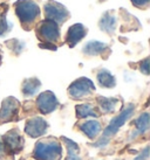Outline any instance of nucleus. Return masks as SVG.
Wrapping results in <instances>:
<instances>
[{"instance_id":"obj_1","label":"nucleus","mask_w":150,"mask_h":160,"mask_svg":"<svg viewBox=\"0 0 150 160\" xmlns=\"http://www.w3.org/2000/svg\"><path fill=\"white\" fill-rule=\"evenodd\" d=\"M14 12L24 31H32L40 20L41 11L34 0H17L13 5Z\"/></svg>"},{"instance_id":"obj_2","label":"nucleus","mask_w":150,"mask_h":160,"mask_svg":"<svg viewBox=\"0 0 150 160\" xmlns=\"http://www.w3.org/2000/svg\"><path fill=\"white\" fill-rule=\"evenodd\" d=\"M33 29L35 31L36 39L41 42L40 45H47L42 46L41 48H49L55 50L56 45L61 42L60 26L52 20H47V19L39 20Z\"/></svg>"},{"instance_id":"obj_3","label":"nucleus","mask_w":150,"mask_h":160,"mask_svg":"<svg viewBox=\"0 0 150 160\" xmlns=\"http://www.w3.org/2000/svg\"><path fill=\"white\" fill-rule=\"evenodd\" d=\"M134 111H135V104H131V103L128 104L122 111L120 112L119 115L116 116V117H114V118L110 120V123L108 124V126L103 130V132H102L100 139H99L96 142H94L93 146L94 147L106 146L107 144L110 142L111 138L119 132L120 128L123 126V125L126 124V122L131 117Z\"/></svg>"},{"instance_id":"obj_4","label":"nucleus","mask_w":150,"mask_h":160,"mask_svg":"<svg viewBox=\"0 0 150 160\" xmlns=\"http://www.w3.org/2000/svg\"><path fill=\"white\" fill-rule=\"evenodd\" d=\"M33 157L36 160H60L62 157V146L56 138H44L35 144Z\"/></svg>"},{"instance_id":"obj_5","label":"nucleus","mask_w":150,"mask_h":160,"mask_svg":"<svg viewBox=\"0 0 150 160\" xmlns=\"http://www.w3.org/2000/svg\"><path fill=\"white\" fill-rule=\"evenodd\" d=\"M44 14L45 19L52 20L54 22H56L59 26H62L66 21L71 19V13L66 6L55 0H47L45 2Z\"/></svg>"},{"instance_id":"obj_6","label":"nucleus","mask_w":150,"mask_h":160,"mask_svg":"<svg viewBox=\"0 0 150 160\" xmlns=\"http://www.w3.org/2000/svg\"><path fill=\"white\" fill-rule=\"evenodd\" d=\"M67 91H68V96L72 99L80 101L92 96L95 92V84L88 77H80L68 87Z\"/></svg>"},{"instance_id":"obj_7","label":"nucleus","mask_w":150,"mask_h":160,"mask_svg":"<svg viewBox=\"0 0 150 160\" xmlns=\"http://www.w3.org/2000/svg\"><path fill=\"white\" fill-rule=\"evenodd\" d=\"M20 109L21 104L15 97L9 96L5 98L0 108V124H6L18 120Z\"/></svg>"},{"instance_id":"obj_8","label":"nucleus","mask_w":150,"mask_h":160,"mask_svg":"<svg viewBox=\"0 0 150 160\" xmlns=\"http://www.w3.org/2000/svg\"><path fill=\"white\" fill-rule=\"evenodd\" d=\"M3 142L5 145V151L9 152L11 154H18L24 148V144H25L24 137L17 128L6 132L3 136Z\"/></svg>"},{"instance_id":"obj_9","label":"nucleus","mask_w":150,"mask_h":160,"mask_svg":"<svg viewBox=\"0 0 150 160\" xmlns=\"http://www.w3.org/2000/svg\"><path fill=\"white\" fill-rule=\"evenodd\" d=\"M60 105L56 96L52 91H44L36 98V108L42 115H49L55 111Z\"/></svg>"},{"instance_id":"obj_10","label":"nucleus","mask_w":150,"mask_h":160,"mask_svg":"<svg viewBox=\"0 0 150 160\" xmlns=\"http://www.w3.org/2000/svg\"><path fill=\"white\" fill-rule=\"evenodd\" d=\"M48 128L49 124L45 118L33 117V118L27 119L26 124H25V132L31 138H39L46 134Z\"/></svg>"},{"instance_id":"obj_11","label":"nucleus","mask_w":150,"mask_h":160,"mask_svg":"<svg viewBox=\"0 0 150 160\" xmlns=\"http://www.w3.org/2000/svg\"><path fill=\"white\" fill-rule=\"evenodd\" d=\"M82 53L87 56H101L102 58H109V55L111 54V48L109 45H107L104 42L96 40L88 41L82 48Z\"/></svg>"},{"instance_id":"obj_12","label":"nucleus","mask_w":150,"mask_h":160,"mask_svg":"<svg viewBox=\"0 0 150 160\" xmlns=\"http://www.w3.org/2000/svg\"><path fill=\"white\" fill-rule=\"evenodd\" d=\"M88 34V28L82 25V23H74L69 26L67 29L66 35H65V42H66L69 48H73L82 41Z\"/></svg>"},{"instance_id":"obj_13","label":"nucleus","mask_w":150,"mask_h":160,"mask_svg":"<svg viewBox=\"0 0 150 160\" xmlns=\"http://www.w3.org/2000/svg\"><path fill=\"white\" fill-rule=\"evenodd\" d=\"M117 21L119 19L116 15V11L108 9L102 14V17L99 20V28L109 36H114L117 28Z\"/></svg>"},{"instance_id":"obj_14","label":"nucleus","mask_w":150,"mask_h":160,"mask_svg":"<svg viewBox=\"0 0 150 160\" xmlns=\"http://www.w3.org/2000/svg\"><path fill=\"white\" fill-rule=\"evenodd\" d=\"M120 18H121V33H128V32H136L141 29V22L138 21L136 17H134L124 8H120Z\"/></svg>"},{"instance_id":"obj_15","label":"nucleus","mask_w":150,"mask_h":160,"mask_svg":"<svg viewBox=\"0 0 150 160\" xmlns=\"http://www.w3.org/2000/svg\"><path fill=\"white\" fill-rule=\"evenodd\" d=\"M80 131L84 133L89 139H95V138L100 134L102 130L101 123L96 119H90V120H84L82 123L79 124Z\"/></svg>"},{"instance_id":"obj_16","label":"nucleus","mask_w":150,"mask_h":160,"mask_svg":"<svg viewBox=\"0 0 150 160\" xmlns=\"http://www.w3.org/2000/svg\"><path fill=\"white\" fill-rule=\"evenodd\" d=\"M97 109L100 110L101 113L103 115H108V113H113L115 110L117 109L120 104V101L115 97H102V96H97L96 97Z\"/></svg>"},{"instance_id":"obj_17","label":"nucleus","mask_w":150,"mask_h":160,"mask_svg":"<svg viewBox=\"0 0 150 160\" xmlns=\"http://www.w3.org/2000/svg\"><path fill=\"white\" fill-rule=\"evenodd\" d=\"M75 112H76V117L78 119H84L88 117H93V118H99L101 116L100 110L92 105L90 103H84V104H79L75 107Z\"/></svg>"},{"instance_id":"obj_18","label":"nucleus","mask_w":150,"mask_h":160,"mask_svg":"<svg viewBox=\"0 0 150 160\" xmlns=\"http://www.w3.org/2000/svg\"><path fill=\"white\" fill-rule=\"evenodd\" d=\"M41 88V82L39 78L36 77H31V78H26L24 80L21 84V92L24 97L29 98L33 97L34 95L38 93V91Z\"/></svg>"},{"instance_id":"obj_19","label":"nucleus","mask_w":150,"mask_h":160,"mask_svg":"<svg viewBox=\"0 0 150 160\" xmlns=\"http://www.w3.org/2000/svg\"><path fill=\"white\" fill-rule=\"evenodd\" d=\"M96 80L101 88L113 89V88L116 87V78H115V76L108 69H104V68L99 70V72L96 74Z\"/></svg>"},{"instance_id":"obj_20","label":"nucleus","mask_w":150,"mask_h":160,"mask_svg":"<svg viewBox=\"0 0 150 160\" xmlns=\"http://www.w3.org/2000/svg\"><path fill=\"white\" fill-rule=\"evenodd\" d=\"M134 125H135V132L132 133V137H136L138 134L146 133L149 130V113L148 112H143L140 117H137L134 120Z\"/></svg>"},{"instance_id":"obj_21","label":"nucleus","mask_w":150,"mask_h":160,"mask_svg":"<svg viewBox=\"0 0 150 160\" xmlns=\"http://www.w3.org/2000/svg\"><path fill=\"white\" fill-rule=\"evenodd\" d=\"M61 139L62 142L66 144V147H67V154H68L67 156V160H81L79 154L80 153L79 145L66 137H61Z\"/></svg>"},{"instance_id":"obj_22","label":"nucleus","mask_w":150,"mask_h":160,"mask_svg":"<svg viewBox=\"0 0 150 160\" xmlns=\"http://www.w3.org/2000/svg\"><path fill=\"white\" fill-rule=\"evenodd\" d=\"M5 46L9 49V52H12L13 55L18 56L24 52V49L26 47L25 42L19 39H11V40H7L5 42Z\"/></svg>"},{"instance_id":"obj_23","label":"nucleus","mask_w":150,"mask_h":160,"mask_svg":"<svg viewBox=\"0 0 150 160\" xmlns=\"http://www.w3.org/2000/svg\"><path fill=\"white\" fill-rule=\"evenodd\" d=\"M12 23L7 22L6 19V9H4V12L0 11V36L7 35L9 32L12 31Z\"/></svg>"},{"instance_id":"obj_24","label":"nucleus","mask_w":150,"mask_h":160,"mask_svg":"<svg viewBox=\"0 0 150 160\" xmlns=\"http://www.w3.org/2000/svg\"><path fill=\"white\" fill-rule=\"evenodd\" d=\"M134 7L140 9H148L150 6V0H130Z\"/></svg>"},{"instance_id":"obj_25","label":"nucleus","mask_w":150,"mask_h":160,"mask_svg":"<svg viewBox=\"0 0 150 160\" xmlns=\"http://www.w3.org/2000/svg\"><path fill=\"white\" fill-rule=\"evenodd\" d=\"M149 58H146L143 61L140 62V70L141 72H143L144 75H149Z\"/></svg>"},{"instance_id":"obj_26","label":"nucleus","mask_w":150,"mask_h":160,"mask_svg":"<svg viewBox=\"0 0 150 160\" xmlns=\"http://www.w3.org/2000/svg\"><path fill=\"white\" fill-rule=\"evenodd\" d=\"M149 159V146H147L143 151L141 152V154L135 158V160H148Z\"/></svg>"},{"instance_id":"obj_27","label":"nucleus","mask_w":150,"mask_h":160,"mask_svg":"<svg viewBox=\"0 0 150 160\" xmlns=\"http://www.w3.org/2000/svg\"><path fill=\"white\" fill-rule=\"evenodd\" d=\"M5 153V145L4 142H3V137H0V156Z\"/></svg>"},{"instance_id":"obj_28","label":"nucleus","mask_w":150,"mask_h":160,"mask_svg":"<svg viewBox=\"0 0 150 160\" xmlns=\"http://www.w3.org/2000/svg\"><path fill=\"white\" fill-rule=\"evenodd\" d=\"M1 54L3 53H1V50H0V63H1Z\"/></svg>"}]
</instances>
